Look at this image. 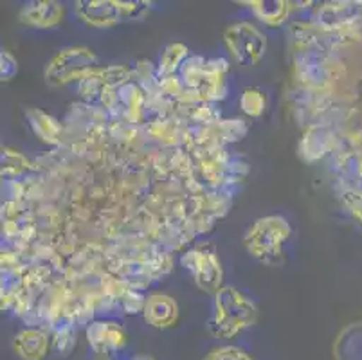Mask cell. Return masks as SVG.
Masks as SVG:
<instances>
[{
  "mask_svg": "<svg viewBox=\"0 0 362 360\" xmlns=\"http://www.w3.org/2000/svg\"><path fill=\"white\" fill-rule=\"evenodd\" d=\"M148 94L136 81H128L117 91V105L110 117H116L128 124L146 123L148 117ZM116 121V123H119Z\"/></svg>",
  "mask_w": 362,
  "mask_h": 360,
  "instance_id": "9",
  "label": "cell"
},
{
  "mask_svg": "<svg viewBox=\"0 0 362 360\" xmlns=\"http://www.w3.org/2000/svg\"><path fill=\"white\" fill-rule=\"evenodd\" d=\"M74 13L88 28L108 29L123 22L119 0H80L74 4Z\"/></svg>",
  "mask_w": 362,
  "mask_h": 360,
  "instance_id": "11",
  "label": "cell"
},
{
  "mask_svg": "<svg viewBox=\"0 0 362 360\" xmlns=\"http://www.w3.org/2000/svg\"><path fill=\"white\" fill-rule=\"evenodd\" d=\"M96 360H114V359H96Z\"/></svg>",
  "mask_w": 362,
  "mask_h": 360,
  "instance_id": "28",
  "label": "cell"
},
{
  "mask_svg": "<svg viewBox=\"0 0 362 360\" xmlns=\"http://www.w3.org/2000/svg\"><path fill=\"white\" fill-rule=\"evenodd\" d=\"M296 76L305 87L319 88L330 81V67L321 51L308 49L296 58Z\"/></svg>",
  "mask_w": 362,
  "mask_h": 360,
  "instance_id": "13",
  "label": "cell"
},
{
  "mask_svg": "<svg viewBox=\"0 0 362 360\" xmlns=\"http://www.w3.org/2000/svg\"><path fill=\"white\" fill-rule=\"evenodd\" d=\"M29 171H33V164L24 155L9 148L2 150V178L8 182H18V178H24Z\"/></svg>",
  "mask_w": 362,
  "mask_h": 360,
  "instance_id": "22",
  "label": "cell"
},
{
  "mask_svg": "<svg viewBox=\"0 0 362 360\" xmlns=\"http://www.w3.org/2000/svg\"><path fill=\"white\" fill-rule=\"evenodd\" d=\"M258 321V306L235 286H222L213 296V312L206 328L215 339H235Z\"/></svg>",
  "mask_w": 362,
  "mask_h": 360,
  "instance_id": "1",
  "label": "cell"
},
{
  "mask_svg": "<svg viewBox=\"0 0 362 360\" xmlns=\"http://www.w3.org/2000/svg\"><path fill=\"white\" fill-rule=\"evenodd\" d=\"M186 128L177 117L164 115V117H153L146 123V132L151 139L159 141L163 146H179L186 141Z\"/></svg>",
  "mask_w": 362,
  "mask_h": 360,
  "instance_id": "18",
  "label": "cell"
},
{
  "mask_svg": "<svg viewBox=\"0 0 362 360\" xmlns=\"http://www.w3.org/2000/svg\"><path fill=\"white\" fill-rule=\"evenodd\" d=\"M189 49L184 44H170L160 54L157 62V78H166V76L179 74L186 59L189 58Z\"/></svg>",
  "mask_w": 362,
  "mask_h": 360,
  "instance_id": "21",
  "label": "cell"
},
{
  "mask_svg": "<svg viewBox=\"0 0 362 360\" xmlns=\"http://www.w3.org/2000/svg\"><path fill=\"white\" fill-rule=\"evenodd\" d=\"M132 360H156V359H153V356H150V355H137V356H134Z\"/></svg>",
  "mask_w": 362,
  "mask_h": 360,
  "instance_id": "27",
  "label": "cell"
},
{
  "mask_svg": "<svg viewBox=\"0 0 362 360\" xmlns=\"http://www.w3.org/2000/svg\"><path fill=\"white\" fill-rule=\"evenodd\" d=\"M223 44L236 64L252 67L267 52V36L249 22H236L223 31Z\"/></svg>",
  "mask_w": 362,
  "mask_h": 360,
  "instance_id": "6",
  "label": "cell"
},
{
  "mask_svg": "<svg viewBox=\"0 0 362 360\" xmlns=\"http://www.w3.org/2000/svg\"><path fill=\"white\" fill-rule=\"evenodd\" d=\"M332 144H334V135H332V132L327 127L315 124V127H310V130L301 139V143H299V155L307 163H315V161L322 158L332 150Z\"/></svg>",
  "mask_w": 362,
  "mask_h": 360,
  "instance_id": "17",
  "label": "cell"
},
{
  "mask_svg": "<svg viewBox=\"0 0 362 360\" xmlns=\"http://www.w3.org/2000/svg\"><path fill=\"white\" fill-rule=\"evenodd\" d=\"M180 265L189 272L200 290L215 296L223 286V267L213 245L187 249L180 256Z\"/></svg>",
  "mask_w": 362,
  "mask_h": 360,
  "instance_id": "5",
  "label": "cell"
},
{
  "mask_svg": "<svg viewBox=\"0 0 362 360\" xmlns=\"http://www.w3.org/2000/svg\"><path fill=\"white\" fill-rule=\"evenodd\" d=\"M98 67V56L88 47H67L51 58L45 67V81L51 87L78 85Z\"/></svg>",
  "mask_w": 362,
  "mask_h": 360,
  "instance_id": "4",
  "label": "cell"
},
{
  "mask_svg": "<svg viewBox=\"0 0 362 360\" xmlns=\"http://www.w3.org/2000/svg\"><path fill=\"white\" fill-rule=\"evenodd\" d=\"M240 108L249 117H262L267 110V94L258 87L245 88L240 95Z\"/></svg>",
  "mask_w": 362,
  "mask_h": 360,
  "instance_id": "23",
  "label": "cell"
},
{
  "mask_svg": "<svg viewBox=\"0 0 362 360\" xmlns=\"http://www.w3.org/2000/svg\"><path fill=\"white\" fill-rule=\"evenodd\" d=\"M242 4L249 6L252 15L269 28H278L283 22H287L292 9V4L287 0H249Z\"/></svg>",
  "mask_w": 362,
  "mask_h": 360,
  "instance_id": "19",
  "label": "cell"
},
{
  "mask_svg": "<svg viewBox=\"0 0 362 360\" xmlns=\"http://www.w3.org/2000/svg\"><path fill=\"white\" fill-rule=\"evenodd\" d=\"M227 74L229 62L226 58H204L200 54L189 56L179 72L187 91L209 103L227 98Z\"/></svg>",
  "mask_w": 362,
  "mask_h": 360,
  "instance_id": "3",
  "label": "cell"
},
{
  "mask_svg": "<svg viewBox=\"0 0 362 360\" xmlns=\"http://www.w3.org/2000/svg\"><path fill=\"white\" fill-rule=\"evenodd\" d=\"M202 360H252V356L238 346L227 344L213 348Z\"/></svg>",
  "mask_w": 362,
  "mask_h": 360,
  "instance_id": "24",
  "label": "cell"
},
{
  "mask_svg": "<svg viewBox=\"0 0 362 360\" xmlns=\"http://www.w3.org/2000/svg\"><path fill=\"white\" fill-rule=\"evenodd\" d=\"M362 20V2H325L315 11L314 24L327 33H342Z\"/></svg>",
  "mask_w": 362,
  "mask_h": 360,
  "instance_id": "10",
  "label": "cell"
},
{
  "mask_svg": "<svg viewBox=\"0 0 362 360\" xmlns=\"http://www.w3.org/2000/svg\"><path fill=\"white\" fill-rule=\"evenodd\" d=\"M143 317L144 321L153 328L168 330L175 326V323L179 321V305L168 294H150V296H146Z\"/></svg>",
  "mask_w": 362,
  "mask_h": 360,
  "instance_id": "14",
  "label": "cell"
},
{
  "mask_svg": "<svg viewBox=\"0 0 362 360\" xmlns=\"http://www.w3.org/2000/svg\"><path fill=\"white\" fill-rule=\"evenodd\" d=\"M128 81H132V67L108 65V67H98L96 71H92L87 78L76 85V91L85 105L100 108L101 99L108 91L123 87Z\"/></svg>",
  "mask_w": 362,
  "mask_h": 360,
  "instance_id": "7",
  "label": "cell"
},
{
  "mask_svg": "<svg viewBox=\"0 0 362 360\" xmlns=\"http://www.w3.org/2000/svg\"><path fill=\"white\" fill-rule=\"evenodd\" d=\"M119 6L121 11H123V22H137V20H143L150 13L151 2H146V0L123 2V0H119Z\"/></svg>",
  "mask_w": 362,
  "mask_h": 360,
  "instance_id": "25",
  "label": "cell"
},
{
  "mask_svg": "<svg viewBox=\"0 0 362 360\" xmlns=\"http://www.w3.org/2000/svg\"><path fill=\"white\" fill-rule=\"evenodd\" d=\"M25 119L33 134L40 139L42 143L51 144V146H60L64 141V127L56 117H52L47 112L40 108H28Z\"/></svg>",
  "mask_w": 362,
  "mask_h": 360,
  "instance_id": "16",
  "label": "cell"
},
{
  "mask_svg": "<svg viewBox=\"0 0 362 360\" xmlns=\"http://www.w3.org/2000/svg\"><path fill=\"white\" fill-rule=\"evenodd\" d=\"M16 74H18V62L11 52L2 49V52H0V79L11 81Z\"/></svg>",
  "mask_w": 362,
  "mask_h": 360,
  "instance_id": "26",
  "label": "cell"
},
{
  "mask_svg": "<svg viewBox=\"0 0 362 360\" xmlns=\"http://www.w3.org/2000/svg\"><path fill=\"white\" fill-rule=\"evenodd\" d=\"M76 328H78V325L72 321L71 317H60L51 328V349H54L62 356L71 355L74 352L76 344H78Z\"/></svg>",
  "mask_w": 362,
  "mask_h": 360,
  "instance_id": "20",
  "label": "cell"
},
{
  "mask_svg": "<svg viewBox=\"0 0 362 360\" xmlns=\"http://www.w3.org/2000/svg\"><path fill=\"white\" fill-rule=\"evenodd\" d=\"M90 349L100 359H114L128 344V333L121 323L114 319H94L85 328Z\"/></svg>",
  "mask_w": 362,
  "mask_h": 360,
  "instance_id": "8",
  "label": "cell"
},
{
  "mask_svg": "<svg viewBox=\"0 0 362 360\" xmlns=\"http://www.w3.org/2000/svg\"><path fill=\"white\" fill-rule=\"evenodd\" d=\"M13 349L22 360H44L51 352V333L40 328H24L13 337Z\"/></svg>",
  "mask_w": 362,
  "mask_h": 360,
  "instance_id": "15",
  "label": "cell"
},
{
  "mask_svg": "<svg viewBox=\"0 0 362 360\" xmlns=\"http://www.w3.org/2000/svg\"><path fill=\"white\" fill-rule=\"evenodd\" d=\"M292 236V227L281 214H269L255 220L245 236L243 245L249 256L263 265H278L285 256V245Z\"/></svg>",
  "mask_w": 362,
  "mask_h": 360,
  "instance_id": "2",
  "label": "cell"
},
{
  "mask_svg": "<svg viewBox=\"0 0 362 360\" xmlns=\"http://www.w3.org/2000/svg\"><path fill=\"white\" fill-rule=\"evenodd\" d=\"M65 18L64 4L56 0H33L25 2L18 11V20L35 29H51L60 25Z\"/></svg>",
  "mask_w": 362,
  "mask_h": 360,
  "instance_id": "12",
  "label": "cell"
}]
</instances>
